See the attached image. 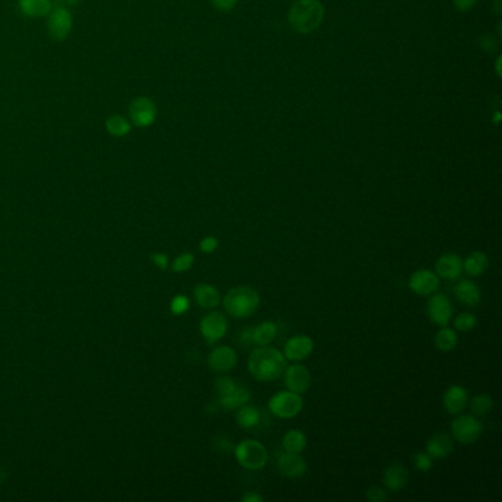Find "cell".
I'll return each instance as SVG.
<instances>
[{"label": "cell", "instance_id": "6da1fadb", "mask_svg": "<svg viewBox=\"0 0 502 502\" xmlns=\"http://www.w3.org/2000/svg\"><path fill=\"white\" fill-rule=\"evenodd\" d=\"M248 368L255 380L274 381L284 372L286 356L279 349L264 345L250 353Z\"/></svg>", "mask_w": 502, "mask_h": 502}, {"label": "cell", "instance_id": "7a4b0ae2", "mask_svg": "<svg viewBox=\"0 0 502 502\" xmlns=\"http://www.w3.org/2000/svg\"><path fill=\"white\" fill-rule=\"evenodd\" d=\"M259 294L248 286H236L230 289L222 299V305L234 319H248L259 308Z\"/></svg>", "mask_w": 502, "mask_h": 502}, {"label": "cell", "instance_id": "3957f363", "mask_svg": "<svg viewBox=\"0 0 502 502\" xmlns=\"http://www.w3.org/2000/svg\"><path fill=\"white\" fill-rule=\"evenodd\" d=\"M324 9L319 0H299L289 12V22L298 33L307 34L319 29Z\"/></svg>", "mask_w": 502, "mask_h": 502}, {"label": "cell", "instance_id": "277c9868", "mask_svg": "<svg viewBox=\"0 0 502 502\" xmlns=\"http://www.w3.org/2000/svg\"><path fill=\"white\" fill-rule=\"evenodd\" d=\"M236 459L243 469L261 470L266 467L268 461V452L266 446L254 439H246L234 446Z\"/></svg>", "mask_w": 502, "mask_h": 502}, {"label": "cell", "instance_id": "5b68a950", "mask_svg": "<svg viewBox=\"0 0 502 502\" xmlns=\"http://www.w3.org/2000/svg\"><path fill=\"white\" fill-rule=\"evenodd\" d=\"M303 408V400L299 393L292 390H282L273 395L268 401L270 413L279 418H294Z\"/></svg>", "mask_w": 502, "mask_h": 502}, {"label": "cell", "instance_id": "8992f818", "mask_svg": "<svg viewBox=\"0 0 502 502\" xmlns=\"http://www.w3.org/2000/svg\"><path fill=\"white\" fill-rule=\"evenodd\" d=\"M156 103L151 98L137 96L131 100L128 107V120L133 126L139 128L151 127L156 121Z\"/></svg>", "mask_w": 502, "mask_h": 502}, {"label": "cell", "instance_id": "52a82bcc", "mask_svg": "<svg viewBox=\"0 0 502 502\" xmlns=\"http://www.w3.org/2000/svg\"><path fill=\"white\" fill-rule=\"evenodd\" d=\"M73 15L67 8H52L47 18V33L52 40L63 42L73 31Z\"/></svg>", "mask_w": 502, "mask_h": 502}, {"label": "cell", "instance_id": "ba28073f", "mask_svg": "<svg viewBox=\"0 0 502 502\" xmlns=\"http://www.w3.org/2000/svg\"><path fill=\"white\" fill-rule=\"evenodd\" d=\"M454 439L462 445L474 443L480 438L483 432L482 423L473 416H459L451 425Z\"/></svg>", "mask_w": 502, "mask_h": 502}, {"label": "cell", "instance_id": "9c48e42d", "mask_svg": "<svg viewBox=\"0 0 502 502\" xmlns=\"http://www.w3.org/2000/svg\"><path fill=\"white\" fill-rule=\"evenodd\" d=\"M229 323L222 314L214 311L206 314L201 321V333L208 343H217L227 333Z\"/></svg>", "mask_w": 502, "mask_h": 502}, {"label": "cell", "instance_id": "30bf717a", "mask_svg": "<svg viewBox=\"0 0 502 502\" xmlns=\"http://www.w3.org/2000/svg\"><path fill=\"white\" fill-rule=\"evenodd\" d=\"M454 308L449 298L443 294L433 295L427 302V315L429 319L441 327L448 326L452 320Z\"/></svg>", "mask_w": 502, "mask_h": 502}, {"label": "cell", "instance_id": "8fae6325", "mask_svg": "<svg viewBox=\"0 0 502 502\" xmlns=\"http://www.w3.org/2000/svg\"><path fill=\"white\" fill-rule=\"evenodd\" d=\"M284 385L289 390L295 393H305L312 383V377L310 370L302 364H294L284 368Z\"/></svg>", "mask_w": 502, "mask_h": 502}, {"label": "cell", "instance_id": "7c38bea8", "mask_svg": "<svg viewBox=\"0 0 502 502\" xmlns=\"http://www.w3.org/2000/svg\"><path fill=\"white\" fill-rule=\"evenodd\" d=\"M408 284L416 295L429 296L441 287V279L430 270H418L409 277Z\"/></svg>", "mask_w": 502, "mask_h": 502}, {"label": "cell", "instance_id": "4fadbf2b", "mask_svg": "<svg viewBox=\"0 0 502 502\" xmlns=\"http://www.w3.org/2000/svg\"><path fill=\"white\" fill-rule=\"evenodd\" d=\"M277 470L284 478L298 479L307 471V462L296 452H282L277 458Z\"/></svg>", "mask_w": 502, "mask_h": 502}, {"label": "cell", "instance_id": "5bb4252c", "mask_svg": "<svg viewBox=\"0 0 502 502\" xmlns=\"http://www.w3.org/2000/svg\"><path fill=\"white\" fill-rule=\"evenodd\" d=\"M237 364V353L230 347H217L208 356V365L217 373H227Z\"/></svg>", "mask_w": 502, "mask_h": 502}, {"label": "cell", "instance_id": "9a60e30c", "mask_svg": "<svg viewBox=\"0 0 502 502\" xmlns=\"http://www.w3.org/2000/svg\"><path fill=\"white\" fill-rule=\"evenodd\" d=\"M314 349V340L307 335H298L290 337L284 345V356L290 361H302L311 355Z\"/></svg>", "mask_w": 502, "mask_h": 502}, {"label": "cell", "instance_id": "2e32d148", "mask_svg": "<svg viewBox=\"0 0 502 502\" xmlns=\"http://www.w3.org/2000/svg\"><path fill=\"white\" fill-rule=\"evenodd\" d=\"M436 275L439 279L445 280H454L458 279L462 273V259L457 254H443L438 261H436Z\"/></svg>", "mask_w": 502, "mask_h": 502}, {"label": "cell", "instance_id": "e0dca14e", "mask_svg": "<svg viewBox=\"0 0 502 502\" xmlns=\"http://www.w3.org/2000/svg\"><path fill=\"white\" fill-rule=\"evenodd\" d=\"M452 451H454V439L446 433L433 434L426 445V452L433 459H443L451 455Z\"/></svg>", "mask_w": 502, "mask_h": 502}, {"label": "cell", "instance_id": "ac0fdd59", "mask_svg": "<svg viewBox=\"0 0 502 502\" xmlns=\"http://www.w3.org/2000/svg\"><path fill=\"white\" fill-rule=\"evenodd\" d=\"M469 402V392L459 385H452L443 393V406L449 414H459Z\"/></svg>", "mask_w": 502, "mask_h": 502}, {"label": "cell", "instance_id": "d6986e66", "mask_svg": "<svg viewBox=\"0 0 502 502\" xmlns=\"http://www.w3.org/2000/svg\"><path fill=\"white\" fill-rule=\"evenodd\" d=\"M408 478L409 473L406 467L401 464V462H393L392 466L386 469L385 474H383V483H385L386 489H389V491L398 492L406 486Z\"/></svg>", "mask_w": 502, "mask_h": 502}, {"label": "cell", "instance_id": "ffe728a7", "mask_svg": "<svg viewBox=\"0 0 502 502\" xmlns=\"http://www.w3.org/2000/svg\"><path fill=\"white\" fill-rule=\"evenodd\" d=\"M454 294L459 302L469 307H476L482 301V292L479 286L469 279L459 280L454 287Z\"/></svg>", "mask_w": 502, "mask_h": 502}, {"label": "cell", "instance_id": "44dd1931", "mask_svg": "<svg viewBox=\"0 0 502 502\" xmlns=\"http://www.w3.org/2000/svg\"><path fill=\"white\" fill-rule=\"evenodd\" d=\"M193 296H195V301L197 302V305L202 308H206V310L218 307L221 302L220 290L215 286L208 284V283L197 284L193 290Z\"/></svg>", "mask_w": 502, "mask_h": 502}, {"label": "cell", "instance_id": "7402d4cb", "mask_svg": "<svg viewBox=\"0 0 502 502\" xmlns=\"http://www.w3.org/2000/svg\"><path fill=\"white\" fill-rule=\"evenodd\" d=\"M489 268V258L482 250H474L466 261H462V271H466L470 277H479Z\"/></svg>", "mask_w": 502, "mask_h": 502}, {"label": "cell", "instance_id": "603a6c76", "mask_svg": "<svg viewBox=\"0 0 502 502\" xmlns=\"http://www.w3.org/2000/svg\"><path fill=\"white\" fill-rule=\"evenodd\" d=\"M250 400V392L245 386H236L231 392L218 396V404L226 409H236L246 405Z\"/></svg>", "mask_w": 502, "mask_h": 502}, {"label": "cell", "instance_id": "cb8c5ba5", "mask_svg": "<svg viewBox=\"0 0 502 502\" xmlns=\"http://www.w3.org/2000/svg\"><path fill=\"white\" fill-rule=\"evenodd\" d=\"M22 15L29 18H43L52 10L50 0H18Z\"/></svg>", "mask_w": 502, "mask_h": 502}, {"label": "cell", "instance_id": "d4e9b609", "mask_svg": "<svg viewBox=\"0 0 502 502\" xmlns=\"http://www.w3.org/2000/svg\"><path fill=\"white\" fill-rule=\"evenodd\" d=\"M105 128H107L108 135H111L112 137H126L131 131V123L128 118L115 114L107 118V121H105Z\"/></svg>", "mask_w": 502, "mask_h": 502}, {"label": "cell", "instance_id": "484cf974", "mask_svg": "<svg viewBox=\"0 0 502 502\" xmlns=\"http://www.w3.org/2000/svg\"><path fill=\"white\" fill-rule=\"evenodd\" d=\"M236 421L242 429H252L259 425L261 421V413L255 406L242 405L237 408L236 413Z\"/></svg>", "mask_w": 502, "mask_h": 502}, {"label": "cell", "instance_id": "4316f807", "mask_svg": "<svg viewBox=\"0 0 502 502\" xmlns=\"http://www.w3.org/2000/svg\"><path fill=\"white\" fill-rule=\"evenodd\" d=\"M283 449L287 452H296L301 454L303 449L307 448V436L301 430H289L284 436H283Z\"/></svg>", "mask_w": 502, "mask_h": 502}, {"label": "cell", "instance_id": "83f0119b", "mask_svg": "<svg viewBox=\"0 0 502 502\" xmlns=\"http://www.w3.org/2000/svg\"><path fill=\"white\" fill-rule=\"evenodd\" d=\"M434 345L442 352L452 351L458 345V336L455 330L443 326L434 336Z\"/></svg>", "mask_w": 502, "mask_h": 502}, {"label": "cell", "instance_id": "f1b7e54d", "mask_svg": "<svg viewBox=\"0 0 502 502\" xmlns=\"http://www.w3.org/2000/svg\"><path fill=\"white\" fill-rule=\"evenodd\" d=\"M277 336V324L274 321H264L254 328V343L259 347L268 345Z\"/></svg>", "mask_w": 502, "mask_h": 502}, {"label": "cell", "instance_id": "f546056e", "mask_svg": "<svg viewBox=\"0 0 502 502\" xmlns=\"http://www.w3.org/2000/svg\"><path fill=\"white\" fill-rule=\"evenodd\" d=\"M494 408V400L489 395H478L474 396L470 402V409L474 416L482 417L492 411Z\"/></svg>", "mask_w": 502, "mask_h": 502}, {"label": "cell", "instance_id": "4dcf8cb0", "mask_svg": "<svg viewBox=\"0 0 502 502\" xmlns=\"http://www.w3.org/2000/svg\"><path fill=\"white\" fill-rule=\"evenodd\" d=\"M478 324V319L476 315L471 312H461L455 317L454 320V326L459 332H470Z\"/></svg>", "mask_w": 502, "mask_h": 502}, {"label": "cell", "instance_id": "1f68e13d", "mask_svg": "<svg viewBox=\"0 0 502 502\" xmlns=\"http://www.w3.org/2000/svg\"><path fill=\"white\" fill-rule=\"evenodd\" d=\"M211 445H213V449L220 455H230L233 452V449H234V445H233L231 439L227 438V436H224V434L215 436V438L213 439V442H211Z\"/></svg>", "mask_w": 502, "mask_h": 502}, {"label": "cell", "instance_id": "d6a6232c", "mask_svg": "<svg viewBox=\"0 0 502 502\" xmlns=\"http://www.w3.org/2000/svg\"><path fill=\"white\" fill-rule=\"evenodd\" d=\"M193 262H195V255L192 252H183L174 259L171 268H173L174 273H184L189 271L193 267Z\"/></svg>", "mask_w": 502, "mask_h": 502}, {"label": "cell", "instance_id": "836d02e7", "mask_svg": "<svg viewBox=\"0 0 502 502\" xmlns=\"http://www.w3.org/2000/svg\"><path fill=\"white\" fill-rule=\"evenodd\" d=\"M413 461L416 469L421 473H427L433 467V458L427 452H416Z\"/></svg>", "mask_w": 502, "mask_h": 502}, {"label": "cell", "instance_id": "e575fe53", "mask_svg": "<svg viewBox=\"0 0 502 502\" xmlns=\"http://www.w3.org/2000/svg\"><path fill=\"white\" fill-rule=\"evenodd\" d=\"M190 307V302H189V298L184 296V295H177L173 298V301H171V312H173L174 315H181L186 312Z\"/></svg>", "mask_w": 502, "mask_h": 502}, {"label": "cell", "instance_id": "d590c367", "mask_svg": "<svg viewBox=\"0 0 502 502\" xmlns=\"http://www.w3.org/2000/svg\"><path fill=\"white\" fill-rule=\"evenodd\" d=\"M236 386H237V383L234 381V379H231L229 376H224V377H220L215 380V392L218 396H222V395L231 392Z\"/></svg>", "mask_w": 502, "mask_h": 502}, {"label": "cell", "instance_id": "8d00e7d4", "mask_svg": "<svg viewBox=\"0 0 502 502\" xmlns=\"http://www.w3.org/2000/svg\"><path fill=\"white\" fill-rule=\"evenodd\" d=\"M365 496L368 501H372V502H385L388 499V494L385 489H381L379 486H370L367 489Z\"/></svg>", "mask_w": 502, "mask_h": 502}, {"label": "cell", "instance_id": "74e56055", "mask_svg": "<svg viewBox=\"0 0 502 502\" xmlns=\"http://www.w3.org/2000/svg\"><path fill=\"white\" fill-rule=\"evenodd\" d=\"M199 248H201L202 252H205V254L214 252V250L218 248V241H217V237H214V236H208V237H205V239H202V242H201Z\"/></svg>", "mask_w": 502, "mask_h": 502}, {"label": "cell", "instance_id": "f35d334b", "mask_svg": "<svg viewBox=\"0 0 502 502\" xmlns=\"http://www.w3.org/2000/svg\"><path fill=\"white\" fill-rule=\"evenodd\" d=\"M236 3H237V0H213L214 8L221 12L231 10L236 6Z\"/></svg>", "mask_w": 502, "mask_h": 502}, {"label": "cell", "instance_id": "ab89813d", "mask_svg": "<svg viewBox=\"0 0 502 502\" xmlns=\"http://www.w3.org/2000/svg\"><path fill=\"white\" fill-rule=\"evenodd\" d=\"M239 342L242 343V345H252L254 343V328H245L241 332V336H239Z\"/></svg>", "mask_w": 502, "mask_h": 502}, {"label": "cell", "instance_id": "60d3db41", "mask_svg": "<svg viewBox=\"0 0 502 502\" xmlns=\"http://www.w3.org/2000/svg\"><path fill=\"white\" fill-rule=\"evenodd\" d=\"M151 259L153 261L155 266L161 270H165L168 266V257L165 254H152Z\"/></svg>", "mask_w": 502, "mask_h": 502}, {"label": "cell", "instance_id": "b9f144b4", "mask_svg": "<svg viewBox=\"0 0 502 502\" xmlns=\"http://www.w3.org/2000/svg\"><path fill=\"white\" fill-rule=\"evenodd\" d=\"M478 0H454V5L458 10H469L471 9Z\"/></svg>", "mask_w": 502, "mask_h": 502}, {"label": "cell", "instance_id": "7bdbcfd3", "mask_svg": "<svg viewBox=\"0 0 502 502\" xmlns=\"http://www.w3.org/2000/svg\"><path fill=\"white\" fill-rule=\"evenodd\" d=\"M242 501H243V502H262L264 498H262L261 495L255 494V492H248V494H245V495L242 496Z\"/></svg>", "mask_w": 502, "mask_h": 502}, {"label": "cell", "instance_id": "ee69618b", "mask_svg": "<svg viewBox=\"0 0 502 502\" xmlns=\"http://www.w3.org/2000/svg\"><path fill=\"white\" fill-rule=\"evenodd\" d=\"M6 479H8V474H6V470H5V469H2V467H0V485H2V483H5V482H6Z\"/></svg>", "mask_w": 502, "mask_h": 502}, {"label": "cell", "instance_id": "f6af8a7d", "mask_svg": "<svg viewBox=\"0 0 502 502\" xmlns=\"http://www.w3.org/2000/svg\"><path fill=\"white\" fill-rule=\"evenodd\" d=\"M65 2H67L70 6H77V5H80L82 0H65Z\"/></svg>", "mask_w": 502, "mask_h": 502}, {"label": "cell", "instance_id": "bcb514c9", "mask_svg": "<svg viewBox=\"0 0 502 502\" xmlns=\"http://www.w3.org/2000/svg\"><path fill=\"white\" fill-rule=\"evenodd\" d=\"M499 116H501V115H499V114H496V115H495V121H496V123H498V121H499Z\"/></svg>", "mask_w": 502, "mask_h": 502}]
</instances>
